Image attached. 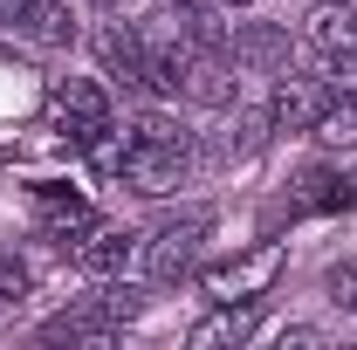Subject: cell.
I'll list each match as a JSON object with an SVG mask.
<instances>
[{
    "instance_id": "obj_6",
    "label": "cell",
    "mask_w": 357,
    "mask_h": 350,
    "mask_svg": "<svg viewBox=\"0 0 357 350\" xmlns=\"http://www.w3.org/2000/svg\"><path fill=\"white\" fill-rule=\"evenodd\" d=\"M137 254H144V241L131 227H83L76 234V268L83 275H124Z\"/></svg>"
},
{
    "instance_id": "obj_8",
    "label": "cell",
    "mask_w": 357,
    "mask_h": 350,
    "mask_svg": "<svg viewBox=\"0 0 357 350\" xmlns=\"http://www.w3.org/2000/svg\"><path fill=\"white\" fill-rule=\"evenodd\" d=\"M282 275V248H261V254H248V261H234V268H206V289H213V303H255L268 282Z\"/></svg>"
},
{
    "instance_id": "obj_19",
    "label": "cell",
    "mask_w": 357,
    "mask_h": 350,
    "mask_svg": "<svg viewBox=\"0 0 357 350\" xmlns=\"http://www.w3.org/2000/svg\"><path fill=\"white\" fill-rule=\"evenodd\" d=\"M323 76H330V83H323L330 96H357V48H351V55H330Z\"/></svg>"
},
{
    "instance_id": "obj_22",
    "label": "cell",
    "mask_w": 357,
    "mask_h": 350,
    "mask_svg": "<svg viewBox=\"0 0 357 350\" xmlns=\"http://www.w3.org/2000/svg\"><path fill=\"white\" fill-rule=\"evenodd\" d=\"M96 7H110V0H96Z\"/></svg>"
},
{
    "instance_id": "obj_2",
    "label": "cell",
    "mask_w": 357,
    "mask_h": 350,
    "mask_svg": "<svg viewBox=\"0 0 357 350\" xmlns=\"http://www.w3.org/2000/svg\"><path fill=\"white\" fill-rule=\"evenodd\" d=\"M131 316H137V296L117 289V296H96V303H76V309H62V316H48L42 344H103V337H117Z\"/></svg>"
},
{
    "instance_id": "obj_16",
    "label": "cell",
    "mask_w": 357,
    "mask_h": 350,
    "mask_svg": "<svg viewBox=\"0 0 357 350\" xmlns=\"http://www.w3.org/2000/svg\"><path fill=\"white\" fill-rule=\"evenodd\" d=\"M282 35H275V28H248V35H241V42H234V62H282Z\"/></svg>"
},
{
    "instance_id": "obj_1",
    "label": "cell",
    "mask_w": 357,
    "mask_h": 350,
    "mask_svg": "<svg viewBox=\"0 0 357 350\" xmlns=\"http://www.w3.org/2000/svg\"><path fill=\"white\" fill-rule=\"evenodd\" d=\"M213 234V213L206 206H192V213H178V220H165L158 234H144V275L165 289V282H185L192 275V261H199V241Z\"/></svg>"
},
{
    "instance_id": "obj_5",
    "label": "cell",
    "mask_w": 357,
    "mask_h": 350,
    "mask_svg": "<svg viewBox=\"0 0 357 350\" xmlns=\"http://www.w3.org/2000/svg\"><path fill=\"white\" fill-rule=\"evenodd\" d=\"M234 69H241V62H227L213 42L185 48V83H178V96H192V103H206V110H227V103H234Z\"/></svg>"
},
{
    "instance_id": "obj_15",
    "label": "cell",
    "mask_w": 357,
    "mask_h": 350,
    "mask_svg": "<svg viewBox=\"0 0 357 350\" xmlns=\"http://www.w3.org/2000/svg\"><path fill=\"white\" fill-rule=\"evenodd\" d=\"M316 137H323L330 151L357 144V96H337V103H323V117H316Z\"/></svg>"
},
{
    "instance_id": "obj_7",
    "label": "cell",
    "mask_w": 357,
    "mask_h": 350,
    "mask_svg": "<svg viewBox=\"0 0 357 350\" xmlns=\"http://www.w3.org/2000/svg\"><path fill=\"white\" fill-rule=\"evenodd\" d=\"M323 103H330L323 83H310V76H282L275 96H268V124H275V131H316Z\"/></svg>"
},
{
    "instance_id": "obj_9",
    "label": "cell",
    "mask_w": 357,
    "mask_h": 350,
    "mask_svg": "<svg viewBox=\"0 0 357 350\" xmlns=\"http://www.w3.org/2000/svg\"><path fill=\"white\" fill-rule=\"evenodd\" d=\"M255 323H261V296H255V303H220L213 316H199V323L185 330V344H192V350L248 344V337H255Z\"/></svg>"
},
{
    "instance_id": "obj_18",
    "label": "cell",
    "mask_w": 357,
    "mask_h": 350,
    "mask_svg": "<svg viewBox=\"0 0 357 350\" xmlns=\"http://www.w3.org/2000/svg\"><path fill=\"white\" fill-rule=\"evenodd\" d=\"M323 289H330V303H337V309H351V316H357V261H337L330 275H323Z\"/></svg>"
},
{
    "instance_id": "obj_4",
    "label": "cell",
    "mask_w": 357,
    "mask_h": 350,
    "mask_svg": "<svg viewBox=\"0 0 357 350\" xmlns=\"http://www.w3.org/2000/svg\"><path fill=\"white\" fill-rule=\"evenodd\" d=\"M55 117H62V131H69V144H76V151H89L96 137L117 124V117H110V96L89 83V76H69V83H55Z\"/></svg>"
},
{
    "instance_id": "obj_12",
    "label": "cell",
    "mask_w": 357,
    "mask_h": 350,
    "mask_svg": "<svg viewBox=\"0 0 357 350\" xmlns=\"http://www.w3.org/2000/svg\"><path fill=\"white\" fill-rule=\"evenodd\" d=\"M310 48L316 55H351L357 48V0H323L310 14Z\"/></svg>"
},
{
    "instance_id": "obj_14",
    "label": "cell",
    "mask_w": 357,
    "mask_h": 350,
    "mask_svg": "<svg viewBox=\"0 0 357 350\" xmlns=\"http://www.w3.org/2000/svg\"><path fill=\"white\" fill-rule=\"evenodd\" d=\"M21 35L62 48V42H76V21H69V7H62V0H35V7L21 14Z\"/></svg>"
},
{
    "instance_id": "obj_3",
    "label": "cell",
    "mask_w": 357,
    "mask_h": 350,
    "mask_svg": "<svg viewBox=\"0 0 357 350\" xmlns=\"http://www.w3.org/2000/svg\"><path fill=\"white\" fill-rule=\"evenodd\" d=\"M185 137H137L131 131V151H124V165H117V178L131 185V192H144V199H158V192H172L178 178H185Z\"/></svg>"
},
{
    "instance_id": "obj_17",
    "label": "cell",
    "mask_w": 357,
    "mask_h": 350,
    "mask_svg": "<svg viewBox=\"0 0 357 350\" xmlns=\"http://www.w3.org/2000/svg\"><path fill=\"white\" fill-rule=\"evenodd\" d=\"M28 289H35V282H28V268H21L14 254H7V248H0V309L28 303Z\"/></svg>"
},
{
    "instance_id": "obj_21",
    "label": "cell",
    "mask_w": 357,
    "mask_h": 350,
    "mask_svg": "<svg viewBox=\"0 0 357 350\" xmlns=\"http://www.w3.org/2000/svg\"><path fill=\"white\" fill-rule=\"evenodd\" d=\"M234 7H255V0H234Z\"/></svg>"
},
{
    "instance_id": "obj_11",
    "label": "cell",
    "mask_w": 357,
    "mask_h": 350,
    "mask_svg": "<svg viewBox=\"0 0 357 350\" xmlns=\"http://www.w3.org/2000/svg\"><path fill=\"white\" fill-rule=\"evenodd\" d=\"M96 55H103V69H110L117 83L144 89V35H137V28H124V21H110V28L96 35Z\"/></svg>"
},
{
    "instance_id": "obj_13",
    "label": "cell",
    "mask_w": 357,
    "mask_h": 350,
    "mask_svg": "<svg viewBox=\"0 0 357 350\" xmlns=\"http://www.w3.org/2000/svg\"><path fill=\"white\" fill-rule=\"evenodd\" d=\"M344 206H357V185L344 172L316 165V172L296 178V213H344Z\"/></svg>"
},
{
    "instance_id": "obj_20",
    "label": "cell",
    "mask_w": 357,
    "mask_h": 350,
    "mask_svg": "<svg viewBox=\"0 0 357 350\" xmlns=\"http://www.w3.org/2000/svg\"><path fill=\"white\" fill-rule=\"evenodd\" d=\"M289 344H296V350H310V344H323V330H310V323H296V330H282V350H289Z\"/></svg>"
},
{
    "instance_id": "obj_10",
    "label": "cell",
    "mask_w": 357,
    "mask_h": 350,
    "mask_svg": "<svg viewBox=\"0 0 357 350\" xmlns=\"http://www.w3.org/2000/svg\"><path fill=\"white\" fill-rule=\"evenodd\" d=\"M35 213H42V227L55 234V241H76L83 227H96L89 199H83V192H69V185H35Z\"/></svg>"
}]
</instances>
